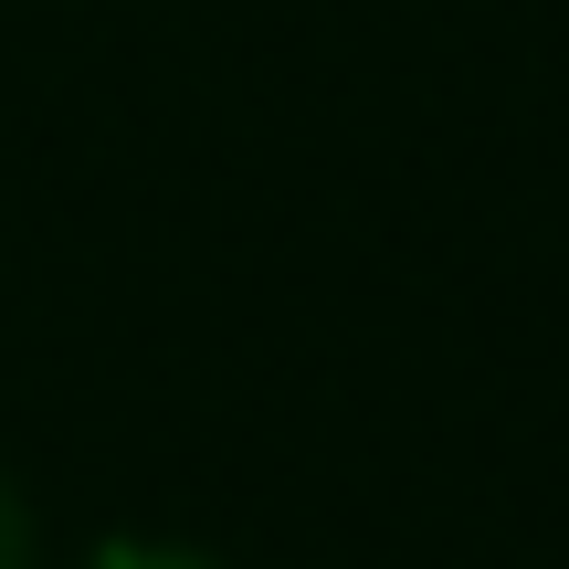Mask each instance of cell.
<instances>
[{
  "mask_svg": "<svg viewBox=\"0 0 569 569\" xmlns=\"http://www.w3.org/2000/svg\"><path fill=\"white\" fill-rule=\"evenodd\" d=\"M84 569H211V559H190V549H96Z\"/></svg>",
  "mask_w": 569,
  "mask_h": 569,
  "instance_id": "7a4b0ae2",
  "label": "cell"
},
{
  "mask_svg": "<svg viewBox=\"0 0 569 569\" xmlns=\"http://www.w3.org/2000/svg\"><path fill=\"white\" fill-rule=\"evenodd\" d=\"M0 569H32V517H21L11 475H0Z\"/></svg>",
  "mask_w": 569,
  "mask_h": 569,
  "instance_id": "6da1fadb",
  "label": "cell"
}]
</instances>
